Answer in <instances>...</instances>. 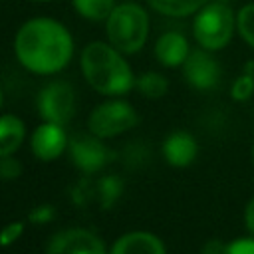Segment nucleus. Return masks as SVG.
Returning a JSON list of instances; mask_svg holds the SVG:
<instances>
[{"label":"nucleus","instance_id":"1a4fd4ad","mask_svg":"<svg viewBox=\"0 0 254 254\" xmlns=\"http://www.w3.org/2000/svg\"><path fill=\"white\" fill-rule=\"evenodd\" d=\"M69 153L75 163L85 173L99 171L109 161L107 147L97 139V135H73L69 141Z\"/></svg>","mask_w":254,"mask_h":254},{"label":"nucleus","instance_id":"f8f14e48","mask_svg":"<svg viewBox=\"0 0 254 254\" xmlns=\"http://www.w3.org/2000/svg\"><path fill=\"white\" fill-rule=\"evenodd\" d=\"M189 54V42L179 32H165L155 44V58L167 67L183 65Z\"/></svg>","mask_w":254,"mask_h":254},{"label":"nucleus","instance_id":"423d86ee","mask_svg":"<svg viewBox=\"0 0 254 254\" xmlns=\"http://www.w3.org/2000/svg\"><path fill=\"white\" fill-rule=\"evenodd\" d=\"M75 109V93L67 81H52L38 95V111L44 121L64 125Z\"/></svg>","mask_w":254,"mask_h":254},{"label":"nucleus","instance_id":"4468645a","mask_svg":"<svg viewBox=\"0 0 254 254\" xmlns=\"http://www.w3.org/2000/svg\"><path fill=\"white\" fill-rule=\"evenodd\" d=\"M24 135H26V129L22 119L14 115H2L0 117V157L12 155L14 151H18V147L24 141Z\"/></svg>","mask_w":254,"mask_h":254},{"label":"nucleus","instance_id":"2eb2a0df","mask_svg":"<svg viewBox=\"0 0 254 254\" xmlns=\"http://www.w3.org/2000/svg\"><path fill=\"white\" fill-rule=\"evenodd\" d=\"M208 0H147V4L157 10L159 14L173 16V18H183L198 12Z\"/></svg>","mask_w":254,"mask_h":254},{"label":"nucleus","instance_id":"f03ea898","mask_svg":"<svg viewBox=\"0 0 254 254\" xmlns=\"http://www.w3.org/2000/svg\"><path fill=\"white\" fill-rule=\"evenodd\" d=\"M81 69L87 83L103 95H121L135 85L133 71L121 52L105 42H91L83 48Z\"/></svg>","mask_w":254,"mask_h":254},{"label":"nucleus","instance_id":"c85d7f7f","mask_svg":"<svg viewBox=\"0 0 254 254\" xmlns=\"http://www.w3.org/2000/svg\"><path fill=\"white\" fill-rule=\"evenodd\" d=\"M216 2H230V0H216Z\"/></svg>","mask_w":254,"mask_h":254},{"label":"nucleus","instance_id":"b1692460","mask_svg":"<svg viewBox=\"0 0 254 254\" xmlns=\"http://www.w3.org/2000/svg\"><path fill=\"white\" fill-rule=\"evenodd\" d=\"M202 254H226V244L220 240H208L202 246Z\"/></svg>","mask_w":254,"mask_h":254},{"label":"nucleus","instance_id":"393cba45","mask_svg":"<svg viewBox=\"0 0 254 254\" xmlns=\"http://www.w3.org/2000/svg\"><path fill=\"white\" fill-rule=\"evenodd\" d=\"M244 224H246V228L254 234V198L246 204V208H244Z\"/></svg>","mask_w":254,"mask_h":254},{"label":"nucleus","instance_id":"9b49d317","mask_svg":"<svg viewBox=\"0 0 254 254\" xmlns=\"http://www.w3.org/2000/svg\"><path fill=\"white\" fill-rule=\"evenodd\" d=\"M196 153L198 145L194 137L187 131H175L163 143V155L173 167H189L196 159Z\"/></svg>","mask_w":254,"mask_h":254},{"label":"nucleus","instance_id":"a211bd4d","mask_svg":"<svg viewBox=\"0 0 254 254\" xmlns=\"http://www.w3.org/2000/svg\"><path fill=\"white\" fill-rule=\"evenodd\" d=\"M236 28L242 40L254 48V2L244 4L236 14Z\"/></svg>","mask_w":254,"mask_h":254},{"label":"nucleus","instance_id":"ddd939ff","mask_svg":"<svg viewBox=\"0 0 254 254\" xmlns=\"http://www.w3.org/2000/svg\"><path fill=\"white\" fill-rule=\"evenodd\" d=\"M111 254H167L165 244L151 232H129L123 234L111 248Z\"/></svg>","mask_w":254,"mask_h":254},{"label":"nucleus","instance_id":"5701e85b","mask_svg":"<svg viewBox=\"0 0 254 254\" xmlns=\"http://www.w3.org/2000/svg\"><path fill=\"white\" fill-rule=\"evenodd\" d=\"M22 230H24V224H22V222H12L10 226H6V228L2 230V234H0V244H2V246H8V244L16 242L18 236L22 234Z\"/></svg>","mask_w":254,"mask_h":254},{"label":"nucleus","instance_id":"39448f33","mask_svg":"<svg viewBox=\"0 0 254 254\" xmlns=\"http://www.w3.org/2000/svg\"><path fill=\"white\" fill-rule=\"evenodd\" d=\"M137 119L139 117L133 105L121 99H113V101H105L97 105L91 111L87 125H89V131L97 137H115L135 127Z\"/></svg>","mask_w":254,"mask_h":254},{"label":"nucleus","instance_id":"f3484780","mask_svg":"<svg viewBox=\"0 0 254 254\" xmlns=\"http://www.w3.org/2000/svg\"><path fill=\"white\" fill-rule=\"evenodd\" d=\"M135 85H137V89H139L145 97H149V99L163 97V95L167 93V87H169L165 75H161V73H157V71H147V73L139 75V77L135 79Z\"/></svg>","mask_w":254,"mask_h":254},{"label":"nucleus","instance_id":"412c9836","mask_svg":"<svg viewBox=\"0 0 254 254\" xmlns=\"http://www.w3.org/2000/svg\"><path fill=\"white\" fill-rule=\"evenodd\" d=\"M226 254H254V236L236 238L226 244Z\"/></svg>","mask_w":254,"mask_h":254},{"label":"nucleus","instance_id":"aec40b11","mask_svg":"<svg viewBox=\"0 0 254 254\" xmlns=\"http://www.w3.org/2000/svg\"><path fill=\"white\" fill-rule=\"evenodd\" d=\"M121 192V181L117 179H103L101 185H99V196H101V202L103 206H109Z\"/></svg>","mask_w":254,"mask_h":254},{"label":"nucleus","instance_id":"7ed1b4c3","mask_svg":"<svg viewBox=\"0 0 254 254\" xmlns=\"http://www.w3.org/2000/svg\"><path fill=\"white\" fill-rule=\"evenodd\" d=\"M105 32L109 44L121 54H135L145 46L149 34V16L139 4H119L107 16Z\"/></svg>","mask_w":254,"mask_h":254},{"label":"nucleus","instance_id":"20e7f679","mask_svg":"<svg viewBox=\"0 0 254 254\" xmlns=\"http://www.w3.org/2000/svg\"><path fill=\"white\" fill-rule=\"evenodd\" d=\"M236 26V18L226 2H206L194 16L192 34L200 48L208 52H216L228 46L232 40V32Z\"/></svg>","mask_w":254,"mask_h":254},{"label":"nucleus","instance_id":"dca6fc26","mask_svg":"<svg viewBox=\"0 0 254 254\" xmlns=\"http://www.w3.org/2000/svg\"><path fill=\"white\" fill-rule=\"evenodd\" d=\"M75 12L87 20H107L115 8V0H71Z\"/></svg>","mask_w":254,"mask_h":254},{"label":"nucleus","instance_id":"4be33fe9","mask_svg":"<svg viewBox=\"0 0 254 254\" xmlns=\"http://www.w3.org/2000/svg\"><path fill=\"white\" fill-rule=\"evenodd\" d=\"M20 173H22V165L16 159H12L10 155L0 157V177L2 179H16Z\"/></svg>","mask_w":254,"mask_h":254},{"label":"nucleus","instance_id":"cd10ccee","mask_svg":"<svg viewBox=\"0 0 254 254\" xmlns=\"http://www.w3.org/2000/svg\"><path fill=\"white\" fill-rule=\"evenodd\" d=\"M252 165H254V145H252Z\"/></svg>","mask_w":254,"mask_h":254},{"label":"nucleus","instance_id":"bb28decb","mask_svg":"<svg viewBox=\"0 0 254 254\" xmlns=\"http://www.w3.org/2000/svg\"><path fill=\"white\" fill-rule=\"evenodd\" d=\"M2 101H4V97H2V89H0V107H2Z\"/></svg>","mask_w":254,"mask_h":254},{"label":"nucleus","instance_id":"9d476101","mask_svg":"<svg viewBox=\"0 0 254 254\" xmlns=\"http://www.w3.org/2000/svg\"><path fill=\"white\" fill-rule=\"evenodd\" d=\"M65 143H67V139H65V133L62 129V125L50 123V121L36 127V131L32 135V151L42 161L58 159L62 155Z\"/></svg>","mask_w":254,"mask_h":254},{"label":"nucleus","instance_id":"c756f323","mask_svg":"<svg viewBox=\"0 0 254 254\" xmlns=\"http://www.w3.org/2000/svg\"><path fill=\"white\" fill-rule=\"evenodd\" d=\"M38 2H50V0H38Z\"/></svg>","mask_w":254,"mask_h":254},{"label":"nucleus","instance_id":"f257e3e1","mask_svg":"<svg viewBox=\"0 0 254 254\" xmlns=\"http://www.w3.org/2000/svg\"><path fill=\"white\" fill-rule=\"evenodd\" d=\"M18 62L34 73H56L73 56V40L64 24L54 18H32L20 26L14 38Z\"/></svg>","mask_w":254,"mask_h":254},{"label":"nucleus","instance_id":"6ab92c4d","mask_svg":"<svg viewBox=\"0 0 254 254\" xmlns=\"http://www.w3.org/2000/svg\"><path fill=\"white\" fill-rule=\"evenodd\" d=\"M254 91V64L248 65V69H244L242 75L236 77L234 85H232V97L236 101H246Z\"/></svg>","mask_w":254,"mask_h":254},{"label":"nucleus","instance_id":"0eeeda50","mask_svg":"<svg viewBox=\"0 0 254 254\" xmlns=\"http://www.w3.org/2000/svg\"><path fill=\"white\" fill-rule=\"evenodd\" d=\"M46 254H107L103 242L85 228H67L58 232Z\"/></svg>","mask_w":254,"mask_h":254},{"label":"nucleus","instance_id":"6e6552de","mask_svg":"<svg viewBox=\"0 0 254 254\" xmlns=\"http://www.w3.org/2000/svg\"><path fill=\"white\" fill-rule=\"evenodd\" d=\"M185 79L196 89H212L220 81V65L208 50H190L183 64Z\"/></svg>","mask_w":254,"mask_h":254},{"label":"nucleus","instance_id":"a878e982","mask_svg":"<svg viewBox=\"0 0 254 254\" xmlns=\"http://www.w3.org/2000/svg\"><path fill=\"white\" fill-rule=\"evenodd\" d=\"M52 214H54V212H52V206H40L38 210L32 212V218H34L36 222H44V220H48Z\"/></svg>","mask_w":254,"mask_h":254}]
</instances>
